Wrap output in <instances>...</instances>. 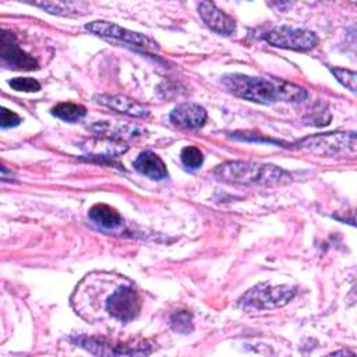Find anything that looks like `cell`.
<instances>
[{"instance_id":"obj_4","label":"cell","mask_w":357,"mask_h":357,"mask_svg":"<svg viewBox=\"0 0 357 357\" xmlns=\"http://www.w3.org/2000/svg\"><path fill=\"white\" fill-rule=\"evenodd\" d=\"M294 287H290L287 284L271 286L268 283H261L244 293L243 297L238 300V304L243 307H252L258 310L276 308L287 304L294 297Z\"/></svg>"},{"instance_id":"obj_8","label":"cell","mask_w":357,"mask_h":357,"mask_svg":"<svg viewBox=\"0 0 357 357\" xmlns=\"http://www.w3.org/2000/svg\"><path fill=\"white\" fill-rule=\"evenodd\" d=\"M0 56L3 64L14 70H35L38 67V61L25 53L15 42V36L7 31L1 33Z\"/></svg>"},{"instance_id":"obj_12","label":"cell","mask_w":357,"mask_h":357,"mask_svg":"<svg viewBox=\"0 0 357 357\" xmlns=\"http://www.w3.org/2000/svg\"><path fill=\"white\" fill-rule=\"evenodd\" d=\"M96 102L107 106L119 113L131 116V117H139V119H145L149 116V109L145 107L144 105H141L139 102L124 96V95H98L95 96Z\"/></svg>"},{"instance_id":"obj_1","label":"cell","mask_w":357,"mask_h":357,"mask_svg":"<svg viewBox=\"0 0 357 357\" xmlns=\"http://www.w3.org/2000/svg\"><path fill=\"white\" fill-rule=\"evenodd\" d=\"M222 84L231 95L261 105H271L275 102H300L307 98V91L304 88L279 78L226 74L222 77Z\"/></svg>"},{"instance_id":"obj_7","label":"cell","mask_w":357,"mask_h":357,"mask_svg":"<svg viewBox=\"0 0 357 357\" xmlns=\"http://www.w3.org/2000/svg\"><path fill=\"white\" fill-rule=\"evenodd\" d=\"M106 310L116 319L128 322L138 315L141 310V298L132 287L121 286L107 298Z\"/></svg>"},{"instance_id":"obj_19","label":"cell","mask_w":357,"mask_h":357,"mask_svg":"<svg viewBox=\"0 0 357 357\" xmlns=\"http://www.w3.org/2000/svg\"><path fill=\"white\" fill-rule=\"evenodd\" d=\"M331 68V73L336 77V79L343 85L346 86L347 89H350L351 92H356V82H357V75L354 71L351 70H346V68H342V67H329Z\"/></svg>"},{"instance_id":"obj_10","label":"cell","mask_w":357,"mask_h":357,"mask_svg":"<svg viewBox=\"0 0 357 357\" xmlns=\"http://www.w3.org/2000/svg\"><path fill=\"white\" fill-rule=\"evenodd\" d=\"M198 13L205 25L219 35L229 36L236 31L234 20L211 1H201L198 4Z\"/></svg>"},{"instance_id":"obj_14","label":"cell","mask_w":357,"mask_h":357,"mask_svg":"<svg viewBox=\"0 0 357 357\" xmlns=\"http://www.w3.org/2000/svg\"><path fill=\"white\" fill-rule=\"evenodd\" d=\"M33 4L50 14L63 17H77L89 11V6L82 1H39Z\"/></svg>"},{"instance_id":"obj_22","label":"cell","mask_w":357,"mask_h":357,"mask_svg":"<svg viewBox=\"0 0 357 357\" xmlns=\"http://www.w3.org/2000/svg\"><path fill=\"white\" fill-rule=\"evenodd\" d=\"M332 354H335V356H337V354H353V353H350V351H344V350H342V351H333Z\"/></svg>"},{"instance_id":"obj_20","label":"cell","mask_w":357,"mask_h":357,"mask_svg":"<svg viewBox=\"0 0 357 357\" xmlns=\"http://www.w3.org/2000/svg\"><path fill=\"white\" fill-rule=\"evenodd\" d=\"M8 85L14 91L20 92H38L40 89V84L31 77H15L8 81Z\"/></svg>"},{"instance_id":"obj_11","label":"cell","mask_w":357,"mask_h":357,"mask_svg":"<svg viewBox=\"0 0 357 357\" xmlns=\"http://www.w3.org/2000/svg\"><path fill=\"white\" fill-rule=\"evenodd\" d=\"M169 119L180 128H199L206 121V110L197 103H180L170 112Z\"/></svg>"},{"instance_id":"obj_17","label":"cell","mask_w":357,"mask_h":357,"mask_svg":"<svg viewBox=\"0 0 357 357\" xmlns=\"http://www.w3.org/2000/svg\"><path fill=\"white\" fill-rule=\"evenodd\" d=\"M172 328L180 333H190L192 331V315L188 311H177L170 318Z\"/></svg>"},{"instance_id":"obj_6","label":"cell","mask_w":357,"mask_h":357,"mask_svg":"<svg viewBox=\"0 0 357 357\" xmlns=\"http://www.w3.org/2000/svg\"><path fill=\"white\" fill-rule=\"evenodd\" d=\"M85 29L92 32L93 35L102 36L105 39H114V40H120L141 49H146V50H156L159 46L156 42H153L152 39H149L148 36L139 33V32H134L126 28H121L113 22H107V21H93L85 25Z\"/></svg>"},{"instance_id":"obj_2","label":"cell","mask_w":357,"mask_h":357,"mask_svg":"<svg viewBox=\"0 0 357 357\" xmlns=\"http://www.w3.org/2000/svg\"><path fill=\"white\" fill-rule=\"evenodd\" d=\"M212 174L215 178L230 184L283 185L291 181V176L275 165L248 160H230L222 163Z\"/></svg>"},{"instance_id":"obj_15","label":"cell","mask_w":357,"mask_h":357,"mask_svg":"<svg viewBox=\"0 0 357 357\" xmlns=\"http://www.w3.org/2000/svg\"><path fill=\"white\" fill-rule=\"evenodd\" d=\"M88 216L92 222H95L99 226L106 227V229H116L123 223V218L120 216V213L114 208H112L106 204L93 205L89 209Z\"/></svg>"},{"instance_id":"obj_5","label":"cell","mask_w":357,"mask_h":357,"mask_svg":"<svg viewBox=\"0 0 357 357\" xmlns=\"http://www.w3.org/2000/svg\"><path fill=\"white\" fill-rule=\"evenodd\" d=\"M262 39L272 46L305 52L318 45V36L312 31L290 26H275L262 35Z\"/></svg>"},{"instance_id":"obj_9","label":"cell","mask_w":357,"mask_h":357,"mask_svg":"<svg viewBox=\"0 0 357 357\" xmlns=\"http://www.w3.org/2000/svg\"><path fill=\"white\" fill-rule=\"evenodd\" d=\"M73 342L85 350L93 353V354H102V356H135V354H149L151 350L146 349V346L139 347H131V346H123V344H113L105 339L99 337H88V336H78L73 339Z\"/></svg>"},{"instance_id":"obj_21","label":"cell","mask_w":357,"mask_h":357,"mask_svg":"<svg viewBox=\"0 0 357 357\" xmlns=\"http://www.w3.org/2000/svg\"><path fill=\"white\" fill-rule=\"evenodd\" d=\"M20 123H21V117L15 112L7 107H1V128L15 127Z\"/></svg>"},{"instance_id":"obj_16","label":"cell","mask_w":357,"mask_h":357,"mask_svg":"<svg viewBox=\"0 0 357 357\" xmlns=\"http://www.w3.org/2000/svg\"><path fill=\"white\" fill-rule=\"evenodd\" d=\"M50 112L53 116H56L64 121H68V123L78 121L79 119H82L86 114V109L82 105L73 103V102L57 103L56 106L52 107Z\"/></svg>"},{"instance_id":"obj_13","label":"cell","mask_w":357,"mask_h":357,"mask_svg":"<svg viewBox=\"0 0 357 357\" xmlns=\"http://www.w3.org/2000/svg\"><path fill=\"white\" fill-rule=\"evenodd\" d=\"M132 166L137 172H139L141 174L146 176L151 180L159 181V180L167 178V176H169L163 160L152 151L141 152L137 156V159L134 160Z\"/></svg>"},{"instance_id":"obj_18","label":"cell","mask_w":357,"mask_h":357,"mask_svg":"<svg viewBox=\"0 0 357 357\" xmlns=\"http://www.w3.org/2000/svg\"><path fill=\"white\" fill-rule=\"evenodd\" d=\"M181 162L188 169H198L204 162L202 152L195 146H185L181 151Z\"/></svg>"},{"instance_id":"obj_3","label":"cell","mask_w":357,"mask_h":357,"mask_svg":"<svg viewBox=\"0 0 357 357\" xmlns=\"http://www.w3.org/2000/svg\"><path fill=\"white\" fill-rule=\"evenodd\" d=\"M294 148L304 149L321 156H337L356 152L354 132H326L300 139Z\"/></svg>"}]
</instances>
